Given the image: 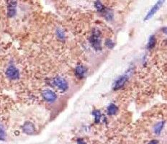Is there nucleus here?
<instances>
[{"instance_id":"9b49d317","label":"nucleus","mask_w":167,"mask_h":144,"mask_svg":"<svg viewBox=\"0 0 167 144\" xmlns=\"http://www.w3.org/2000/svg\"><path fill=\"white\" fill-rule=\"evenodd\" d=\"M165 126V121H161L160 123H158L156 126H154V132L156 134H160L161 131L163 130V127Z\"/></svg>"},{"instance_id":"6ab92c4d","label":"nucleus","mask_w":167,"mask_h":144,"mask_svg":"<svg viewBox=\"0 0 167 144\" xmlns=\"http://www.w3.org/2000/svg\"><path fill=\"white\" fill-rule=\"evenodd\" d=\"M77 144H87V143H86V142L84 141L83 139H82V138H79V139L77 140Z\"/></svg>"},{"instance_id":"9d476101","label":"nucleus","mask_w":167,"mask_h":144,"mask_svg":"<svg viewBox=\"0 0 167 144\" xmlns=\"http://www.w3.org/2000/svg\"><path fill=\"white\" fill-rule=\"evenodd\" d=\"M118 111V107L114 104H111L108 106L107 112L109 115H114Z\"/></svg>"},{"instance_id":"ddd939ff","label":"nucleus","mask_w":167,"mask_h":144,"mask_svg":"<svg viewBox=\"0 0 167 144\" xmlns=\"http://www.w3.org/2000/svg\"><path fill=\"white\" fill-rule=\"evenodd\" d=\"M104 17H105L106 20H110L113 18V12L112 10L106 9L105 8V10H104Z\"/></svg>"},{"instance_id":"7ed1b4c3","label":"nucleus","mask_w":167,"mask_h":144,"mask_svg":"<svg viewBox=\"0 0 167 144\" xmlns=\"http://www.w3.org/2000/svg\"><path fill=\"white\" fill-rule=\"evenodd\" d=\"M53 84L62 91H66L68 89V83L64 79L57 76L53 79Z\"/></svg>"},{"instance_id":"f257e3e1","label":"nucleus","mask_w":167,"mask_h":144,"mask_svg":"<svg viewBox=\"0 0 167 144\" xmlns=\"http://www.w3.org/2000/svg\"><path fill=\"white\" fill-rule=\"evenodd\" d=\"M89 42L91 45L96 51L102 50L101 32L97 28H94L92 30V35L89 37Z\"/></svg>"},{"instance_id":"423d86ee","label":"nucleus","mask_w":167,"mask_h":144,"mask_svg":"<svg viewBox=\"0 0 167 144\" xmlns=\"http://www.w3.org/2000/svg\"><path fill=\"white\" fill-rule=\"evenodd\" d=\"M43 98L46 99V101L50 102H54L56 98H57L56 94H55L53 91L49 90H46L43 91Z\"/></svg>"},{"instance_id":"dca6fc26","label":"nucleus","mask_w":167,"mask_h":144,"mask_svg":"<svg viewBox=\"0 0 167 144\" xmlns=\"http://www.w3.org/2000/svg\"><path fill=\"white\" fill-rule=\"evenodd\" d=\"M105 45L107 48H109L110 49H113L115 47V43L113 42L111 39H107L105 40Z\"/></svg>"},{"instance_id":"4468645a","label":"nucleus","mask_w":167,"mask_h":144,"mask_svg":"<svg viewBox=\"0 0 167 144\" xmlns=\"http://www.w3.org/2000/svg\"><path fill=\"white\" fill-rule=\"evenodd\" d=\"M92 114L94 117V122H95L96 123H99V122L100 121V119H101V117H102V114H101L100 111L96 109V110L93 111Z\"/></svg>"},{"instance_id":"20e7f679","label":"nucleus","mask_w":167,"mask_h":144,"mask_svg":"<svg viewBox=\"0 0 167 144\" xmlns=\"http://www.w3.org/2000/svg\"><path fill=\"white\" fill-rule=\"evenodd\" d=\"M128 75L127 74H124L123 76L119 77L118 79L115 81L114 86H113L114 90H120V89H121L122 87L125 84V83L128 82Z\"/></svg>"},{"instance_id":"f8f14e48","label":"nucleus","mask_w":167,"mask_h":144,"mask_svg":"<svg viewBox=\"0 0 167 144\" xmlns=\"http://www.w3.org/2000/svg\"><path fill=\"white\" fill-rule=\"evenodd\" d=\"M156 43V37H155L154 35H151V37H149V43H148L147 48L149 49H152L153 48L155 47Z\"/></svg>"},{"instance_id":"6e6552de","label":"nucleus","mask_w":167,"mask_h":144,"mask_svg":"<svg viewBox=\"0 0 167 144\" xmlns=\"http://www.w3.org/2000/svg\"><path fill=\"white\" fill-rule=\"evenodd\" d=\"M8 17L10 18H13V17L15 16L16 15V12H17V2L16 1H10L9 3V5H8Z\"/></svg>"},{"instance_id":"1a4fd4ad","label":"nucleus","mask_w":167,"mask_h":144,"mask_svg":"<svg viewBox=\"0 0 167 144\" xmlns=\"http://www.w3.org/2000/svg\"><path fill=\"white\" fill-rule=\"evenodd\" d=\"M87 73V68L82 65H79L77 66L75 69V75L78 77L79 79H82L85 76Z\"/></svg>"},{"instance_id":"aec40b11","label":"nucleus","mask_w":167,"mask_h":144,"mask_svg":"<svg viewBox=\"0 0 167 144\" xmlns=\"http://www.w3.org/2000/svg\"><path fill=\"white\" fill-rule=\"evenodd\" d=\"M149 144H158V141L156 140H153Z\"/></svg>"},{"instance_id":"f3484780","label":"nucleus","mask_w":167,"mask_h":144,"mask_svg":"<svg viewBox=\"0 0 167 144\" xmlns=\"http://www.w3.org/2000/svg\"><path fill=\"white\" fill-rule=\"evenodd\" d=\"M56 34H57L58 38L61 39V40H64L65 39V34L61 29H58L56 30Z\"/></svg>"},{"instance_id":"f03ea898","label":"nucleus","mask_w":167,"mask_h":144,"mask_svg":"<svg viewBox=\"0 0 167 144\" xmlns=\"http://www.w3.org/2000/svg\"><path fill=\"white\" fill-rule=\"evenodd\" d=\"M6 75L8 78L12 80L18 79L20 76V72H19L18 68H15V66H10L7 69Z\"/></svg>"},{"instance_id":"a211bd4d","label":"nucleus","mask_w":167,"mask_h":144,"mask_svg":"<svg viewBox=\"0 0 167 144\" xmlns=\"http://www.w3.org/2000/svg\"><path fill=\"white\" fill-rule=\"evenodd\" d=\"M5 138H6V134H5V132L3 129V128L0 126V140H5Z\"/></svg>"},{"instance_id":"39448f33","label":"nucleus","mask_w":167,"mask_h":144,"mask_svg":"<svg viewBox=\"0 0 167 144\" xmlns=\"http://www.w3.org/2000/svg\"><path fill=\"white\" fill-rule=\"evenodd\" d=\"M164 2L163 1H157V2L155 4L154 6H153V7L151 8V10H150V11L149 12V13L146 15V18H145V20H149L150 18H152L153 16L155 15V14L156 13V12L158 11V10L161 8V7L162 6V4H163V3Z\"/></svg>"},{"instance_id":"2eb2a0df","label":"nucleus","mask_w":167,"mask_h":144,"mask_svg":"<svg viewBox=\"0 0 167 144\" xmlns=\"http://www.w3.org/2000/svg\"><path fill=\"white\" fill-rule=\"evenodd\" d=\"M94 5H95V7L97 8L98 12H104L105 7H104V6L101 1H96V2L94 3Z\"/></svg>"},{"instance_id":"0eeeda50","label":"nucleus","mask_w":167,"mask_h":144,"mask_svg":"<svg viewBox=\"0 0 167 144\" xmlns=\"http://www.w3.org/2000/svg\"><path fill=\"white\" fill-rule=\"evenodd\" d=\"M22 129H23L24 133H25L26 134L28 135L33 134L35 132V126H34V125L32 124V123H30V122H26V123H25V125L23 126Z\"/></svg>"}]
</instances>
